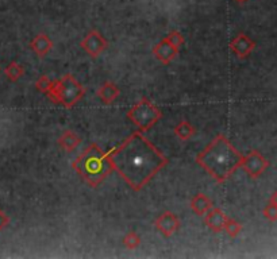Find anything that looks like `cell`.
<instances>
[{
    "instance_id": "obj_19",
    "label": "cell",
    "mask_w": 277,
    "mask_h": 259,
    "mask_svg": "<svg viewBox=\"0 0 277 259\" xmlns=\"http://www.w3.org/2000/svg\"><path fill=\"white\" fill-rule=\"evenodd\" d=\"M223 231H226L227 235L230 236V238H237L241 234V231H242V224L234 220V219H231V217H227L225 227H223Z\"/></svg>"
},
{
    "instance_id": "obj_24",
    "label": "cell",
    "mask_w": 277,
    "mask_h": 259,
    "mask_svg": "<svg viewBox=\"0 0 277 259\" xmlns=\"http://www.w3.org/2000/svg\"><path fill=\"white\" fill-rule=\"evenodd\" d=\"M269 203H272V204H276L277 205V190H276V192H274L273 194H272V196H270Z\"/></svg>"
},
{
    "instance_id": "obj_23",
    "label": "cell",
    "mask_w": 277,
    "mask_h": 259,
    "mask_svg": "<svg viewBox=\"0 0 277 259\" xmlns=\"http://www.w3.org/2000/svg\"><path fill=\"white\" fill-rule=\"evenodd\" d=\"M10 224V217L4 211H0V231H3Z\"/></svg>"
},
{
    "instance_id": "obj_9",
    "label": "cell",
    "mask_w": 277,
    "mask_h": 259,
    "mask_svg": "<svg viewBox=\"0 0 277 259\" xmlns=\"http://www.w3.org/2000/svg\"><path fill=\"white\" fill-rule=\"evenodd\" d=\"M152 53L158 61L162 62L164 65H168V64H171L179 55L180 49L173 46L172 43L169 42L167 38H162L160 42L157 43L156 46L153 47Z\"/></svg>"
},
{
    "instance_id": "obj_22",
    "label": "cell",
    "mask_w": 277,
    "mask_h": 259,
    "mask_svg": "<svg viewBox=\"0 0 277 259\" xmlns=\"http://www.w3.org/2000/svg\"><path fill=\"white\" fill-rule=\"evenodd\" d=\"M262 215H264V217H265L266 220L276 221L277 220V205L269 203V204L266 205L265 208H264V211H262Z\"/></svg>"
},
{
    "instance_id": "obj_15",
    "label": "cell",
    "mask_w": 277,
    "mask_h": 259,
    "mask_svg": "<svg viewBox=\"0 0 277 259\" xmlns=\"http://www.w3.org/2000/svg\"><path fill=\"white\" fill-rule=\"evenodd\" d=\"M189 207H191L192 212L195 213V215H198V216H204L214 207V203L206 194L198 193L196 196L192 197L191 203H189Z\"/></svg>"
},
{
    "instance_id": "obj_4",
    "label": "cell",
    "mask_w": 277,
    "mask_h": 259,
    "mask_svg": "<svg viewBox=\"0 0 277 259\" xmlns=\"http://www.w3.org/2000/svg\"><path fill=\"white\" fill-rule=\"evenodd\" d=\"M84 95H86V88L73 77V74L67 73L61 78L54 80V85L47 97L51 103L70 109L81 100Z\"/></svg>"
},
{
    "instance_id": "obj_8",
    "label": "cell",
    "mask_w": 277,
    "mask_h": 259,
    "mask_svg": "<svg viewBox=\"0 0 277 259\" xmlns=\"http://www.w3.org/2000/svg\"><path fill=\"white\" fill-rule=\"evenodd\" d=\"M154 227L160 234H162V236L171 238L173 234H176L180 229L181 221L176 213L171 212V211H165L154 220Z\"/></svg>"
},
{
    "instance_id": "obj_12",
    "label": "cell",
    "mask_w": 277,
    "mask_h": 259,
    "mask_svg": "<svg viewBox=\"0 0 277 259\" xmlns=\"http://www.w3.org/2000/svg\"><path fill=\"white\" fill-rule=\"evenodd\" d=\"M53 45L54 43L49 38V35L45 34V33H41V34L35 35L34 38H33V41L30 42V49L39 58H43L49 54V51L53 49Z\"/></svg>"
},
{
    "instance_id": "obj_13",
    "label": "cell",
    "mask_w": 277,
    "mask_h": 259,
    "mask_svg": "<svg viewBox=\"0 0 277 259\" xmlns=\"http://www.w3.org/2000/svg\"><path fill=\"white\" fill-rule=\"evenodd\" d=\"M98 97L100 99L103 104L109 105L113 104L114 101L117 100L119 95H121V89L113 81H107L104 84L100 85V88L98 89V92H96Z\"/></svg>"
},
{
    "instance_id": "obj_1",
    "label": "cell",
    "mask_w": 277,
    "mask_h": 259,
    "mask_svg": "<svg viewBox=\"0 0 277 259\" xmlns=\"http://www.w3.org/2000/svg\"><path fill=\"white\" fill-rule=\"evenodd\" d=\"M113 171L123 181L140 192L168 165V158L141 131L133 132L121 146L107 151Z\"/></svg>"
},
{
    "instance_id": "obj_25",
    "label": "cell",
    "mask_w": 277,
    "mask_h": 259,
    "mask_svg": "<svg viewBox=\"0 0 277 259\" xmlns=\"http://www.w3.org/2000/svg\"><path fill=\"white\" fill-rule=\"evenodd\" d=\"M235 2H237V3H239V4H242V3H245L246 0H235Z\"/></svg>"
},
{
    "instance_id": "obj_10",
    "label": "cell",
    "mask_w": 277,
    "mask_h": 259,
    "mask_svg": "<svg viewBox=\"0 0 277 259\" xmlns=\"http://www.w3.org/2000/svg\"><path fill=\"white\" fill-rule=\"evenodd\" d=\"M254 47H256V42L252 38H249L247 35L243 34V33L237 35L230 42L231 53L237 55L238 58H241V60L249 57L250 53L254 50Z\"/></svg>"
},
{
    "instance_id": "obj_16",
    "label": "cell",
    "mask_w": 277,
    "mask_h": 259,
    "mask_svg": "<svg viewBox=\"0 0 277 259\" xmlns=\"http://www.w3.org/2000/svg\"><path fill=\"white\" fill-rule=\"evenodd\" d=\"M173 132H175V135L180 140L185 142V140H189L193 136V134H195V127L188 120H181V122L176 124L175 128H173Z\"/></svg>"
},
{
    "instance_id": "obj_6",
    "label": "cell",
    "mask_w": 277,
    "mask_h": 259,
    "mask_svg": "<svg viewBox=\"0 0 277 259\" xmlns=\"http://www.w3.org/2000/svg\"><path fill=\"white\" fill-rule=\"evenodd\" d=\"M245 173L250 178H258L264 171L269 167V161L257 150H252L246 155H243L242 165H241Z\"/></svg>"
},
{
    "instance_id": "obj_2",
    "label": "cell",
    "mask_w": 277,
    "mask_h": 259,
    "mask_svg": "<svg viewBox=\"0 0 277 259\" xmlns=\"http://www.w3.org/2000/svg\"><path fill=\"white\" fill-rule=\"evenodd\" d=\"M243 154L235 149L227 136L218 134L196 155V163L210 174L212 180L223 184L242 165Z\"/></svg>"
},
{
    "instance_id": "obj_21",
    "label": "cell",
    "mask_w": 277,
    "mask_h": 259,
    "mask_svg": "<svg viewBox=\"0 0 277 259\" xmlns=\"http://www.w3.org/2000/svg\"><path fill=\"white\" fill-rule=\"evenodd\" d=\"M165 38L168 39L169 42L172 43L173 46H176L177 49H180V50H181V47H183L184 42H185V39H184L183 34H181V33L177 30H172L168 35H167V37H165Z\"/></svg>"
},
{
    "instance_id": "obj_20",
    "label": "cell",
    "mask_w": 277,
    "mask_h": 259,
    "mask_svg": "<svg viewBox=\"0 0 277 259\" xmlns=\"http://www.w3.org/2000/svg\"><path fill=\"white\" fill-rule=\"evenodd\" d=\"M141 244V238L135 231H130L123 238V246L129 250H135Z\"/></svg>"
},
{
    "instance_id": "obj_11",
    "label": "cell",
    "mask_w": 277,
    "mask_h": 259,
    "mask_svg": "<svg viewBox=\"0 0 277 259\" xmlns=\"http://www.w3.org/2000/svg\"><path fill=\"white\" fill-rule=\"evenodd\" d=\"M226 213L218 207H212L206 215H204V223L214 234H219L223 231L225 223H226Z\"/></svg>"
},
{
    "instance_id": "obj_17",
    "label": "cell",
    "mask_w": 277,
    "mask_h": 259,
    "mask_svg": "<svg viewBox=\"0 0 277 259\" xmlns=\"http://www.w3.org/2000/svg\"><path fill=\"white\" fill-rule=\"evenodd\" d=\"M4 74H6V77H7L10 81L12 82L19 81L20 78L24 76V66L20 65L19 62L12 61L4 68Z\"/></svg>"
},
{
    "instance_id": "obj_3",
    "label": "cell",
    "mask_w": 277,
    "mask_h": 259,
    "mask_svg": "<svg viewBox=\"0 0 277 259\" xmlns=\"http://www.w3.org/2000/svg\"><path fill=\"white\" fill-rule=\"evenodd\" d=\"M72 169L91 188H98L113 171L107 153L96 143H91L72 162Z\"/></svg>"
},
{
    "instance_id": "obj_14",
    "label": "cell",
    "mask_w": 277,
    "mask_h": 259,
    "mask_svg": "<svg viewBox=\"0 0 277 259\" xmlns=\"http://www.w3.org/2000/svg\"><path fill=\"white\" fill-rule=\"evenodd\" d=\"M80 145H81V138L72 130H65L59 138L60 149L68 153V154L73 153Z\"/></svg>"
},
{
    "instance_id": "obj_18",
    "label": "cell",
    "mask_w": 277,
    "mask_h": 259,
    "mask_svg": "<svg viewBox=\"0 0 277 259\" xmlns=\"http://www.w3.org/2000/svg\"><path fill=\"white\" fill-rule=\"evenodd\" d=\"M53 85H54V80H50L46 74H42V76L38 77V80L35 81V88H37V91L43 93V95H46V96L51 92Z\"/></svg>"
},
{
    "instance_id": "obj_5",
    "label": "cell",
    "mask_w": 277,
    "mask_h": 259,
    "mask_svg": "<svg viewBox=\"0 0 277 259\" xmlns=\"http://www.w3.org/2000/svg\"><path fill=\"white\" fill-rule=\"evenodd\" d=\"M126 118L138 128V131H149L162 118V111L148 97H142L127 111Z\"/></svg>"
},
{
    "instance_id": "obj_7",
    "label": "cell",
    "mask_w": 277,
    "mask_h": 259,
    "mask_svg": "<svg viewBox=\"0 0 277 259\" xmlns=\"http://www.w3.org/2000/svg\"><path fill=\"white\" fill-rule=\"evenodd\" d=\"M80 46L90 57L98 58L108 47V41L98 30H91L80 42Z\"/></svg>"
}]
</instances>
